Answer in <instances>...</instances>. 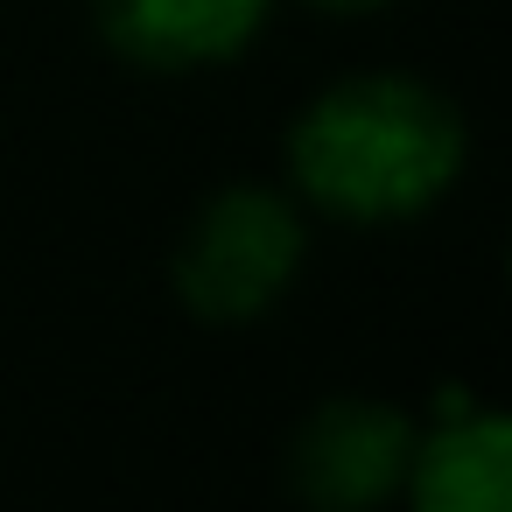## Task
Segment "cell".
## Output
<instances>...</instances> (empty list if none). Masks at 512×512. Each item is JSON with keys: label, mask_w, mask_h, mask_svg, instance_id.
<instances>
[{"label": "cell", "mask_w": 512, "mask_h": 512, "mask_svg": "<svg viewBox=\"0 0 512 512\" xmlns=\"http://www.w3.org/2000/svg\"><path fill=\"white\" fill-rule=\"evenodd\" d=\"M288 162L295 183L337 218H414L456 183L463 120L414 78H351L295 120Z\"/></svg>", "instance_id": "obj_1"}, {"label": "cell", "mask_w": 512, "mask_h": 512, "mask_svg": "<svg viewBox=\"0 0 512 512\" xmlns=\"http://www.w3.org/2000/svg\"><path fill=\"white\" fill-rule=\"evenodd\" d=\"M302 267V225L274 190H225L183 239L176 288L197 316H260Z\"/></svg>", "instance_id": "obj_2"}, {"label": "cell", "mask_w": 512, "mask_h": 512, "mask_svg": "<svg viewBox=\"0 0 512 512\" xmlns=\"http://www.w3.org/2000/svg\"><path fill=\"white\" fill-rule=\"evenodd\" d=\"M407 456H414L407 414H393L386 400H330L295 442V484L323 512H372L400 491Z\"/></svg>", "instance_id": "obj_3"}, {"label": "cell", "mask_w": 512, "mask_h": 512, "mask_svg": "<svg viewBox=\"0 0 512 512\" xmlns=\"http://www.w3.org/2000/svg\"><path fill=\"white\" fill-rule=\"evenodd\" d=\"M414 512H512V428L491 407L449 400L435 435L407 456Z\"/></svg>", "instance_id": "obj_4"}, {"label": "cell", "mask_w": 512, "mask_h": 512, "mask_svg": "<svg viewBox=\"0 0 512 512\" xmlns=\"http://www.w3.org/2000/svg\"><path fill=\"white\" fill-rule=\"evenodd\" d=\"M99 15L134 64L190 71L246 50L253 29L267 22V0H99Z\"/></svg>", "instance_id": "obj_5"}, {"label": "cell", "mask_w": 512, "mask_h": 512, "mask_svg": "<svg viewBox=\"0 0 512 512\" xmlns=\"http://www.w3.org/2000/svg\"><path fill=\"white\" fill-rule=\"evenodd\" d=\"M330 8H358V0H330Z\"/></svg>", "instance_id": "obj_6"}]
</instances>
